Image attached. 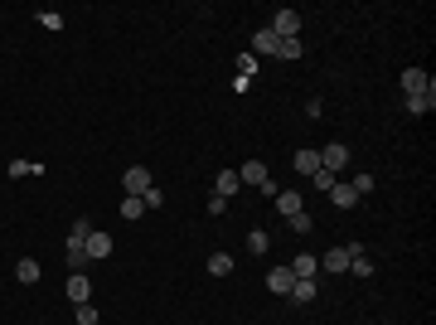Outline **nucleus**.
<instances>
[{
	"instance_id": "obj_5",
	"label": "nucleus",
	"mask_w": 436,
	"mask_h": 325,
	"mask_svg": "<svg viewBox=\"0 0 436 325\" xmlns=\"http://www.w3.org/2000/svg\"><path fill=\"white\" fill-rule=\"evenodd\" d=\"M286 267H291V277H296V282H316V272H320V257L301 252V257H291Z\"/></svg>"
},
{
	"instance_id": "obj_14",
	"label": "nucleus",
	"mask_w": 436,
	"mask_h": 325,
	"mask_svg": "<svg viewBox=\"0 0 436 325\" xmlns=\"http://www.w3.org/2000/svg\"><path fill=\"white\" fill-rule=\"evenodd\" d=\"M252 49H257V54H272V59H277V34H272V29H257V34H252Z\"/></svg>"
},
{
	"instance_id": "obj_16",
	"label": "nucleus",
	"mask_w": 436,
	"mask_h": 325,
	"mask_svg": "<svg viewBox=\"0 0 436 325\" xmlns=\"http://www.w3.org/2000/svg\"><path fill=\"white\" fill-rule=\"evenodd\" d=\"M329 199H334L339 209H354V204H359V195H354V185H334V190H329Z\"/></svg>"
},
{
	"instance_id": "obj_17",
	"label": "nucleus",
	"mask_w": 436,
	"mask_h": 325,
	"mask_svg": "<svg viewBox=\"0 0 436 325\" xmlns=\"http://www.w3.org/2000/svg\"><path fill=\"white\" fill-rule=\"evenodd\" d=\"M432 107H436V88H432V93H412V98H407V112H417V116L432 112Z\"/></svg>"
},
{
	"instance_id": "obj_10",
	"label": "nucleus",
	"mask_w": 436,
	"mask_h": 325,
	"mask_svg": "<svg viewBox=\"0 0 436 325\" xmlns=\"http://www.w3.org/2000/svg\"><path fill=\"white\" fill-rule=\"evenodd\" d=\"M83 248H88V262H98V257H111V238H107V233H98V228L88 233V243H83Z\"/></svg>"
},
{
	"instance_id": "obj_25",
	"label": "nucleus",
	"mask_w": 436,
	"mask_h": 325,
	"mask_svg": "<svg viewBox=\"0 0 436 325\" xmlns=\"http://www.w3.org/2000/svg\"><path fill=\"white\" fill-rule=\"evenodd\" d=\"M286 223H291V233H311V214H306V209H301V214H291Z\"/></svg>"
},
{
	"instance_id": "obj_19",
	"label": "nucleus",
	"mask_w": 436,
	"mask_h": 325,
	"mask_svg": "<svg viewBox=\"0 0 436 325\" xmlns=\"http://www.w3.org/2000/svg\"><path fill=\"white\" fill-rule=\"evenodd\" d=\"M15 277H20L24 287H29V282H39V262H34V257H20V267H15Z\"/></svg>"
},
{
	"instance_id": "obj_11",
	"label": "nucleus",
	"mask_w": 436,
	"mask_h": 325,
	"mask_svg": "<svg viewBox=\"0 0 436 325\" xmlns=\"http://www.w3.org/2000/svg\"><path fill=\"white\" fill-rule=\"evenodd\" d=\"M403 88H407V98H412V93H432L427 68H407V73H403Z\"/></svg>"
},
{
	"instance_id": "obj_27",
	"label": "nucleus",
	"mask_w": 436,
	"mask_h": 325,
	"mask_svg": "<svg viewBox=\"0 0 436 325\" xmlns=\"http://www.w3.org/2000/svg\"><path fill=\"white\" fill-rule=\"evenodd\" d=\"M311 180H316V190H334V185H339V180H334V175H329V170H316V175H311Z\"/></svg>"
},
{
	"instance_id": "obj_22",
	"label": "nucleus",
	"mask_w": 436,
	"mask_h": 325,
	"mask_svg": "<svg viewBox=\"0 0 436 325\" xmlns=\"http://www.w3.org/2000/svg\"><path fill=\"white\" fill-rule=\"evenodd\" d=\"M277 59H301V39H277Z\"/></svg>"
},
{
	"instance_id": "obj_1",
	"label": "nucleus",
	"mask_w": 436,
	"mask_h": 325,
	"mask_svg": "<svg viewBox=\"0 0 436 325\" xmlns=\"http://www.w3.org/2000/svg\"><path fill=\"white\" fill-rule=\"evenodd\" d=\"M359 252H364V248H354V243H349V248H329L325 257H320V267H325V272H349V262H354Z\"/></svg>"
},
{
	"instance_id": "obj_6",
	"label": "nucleus",
	"mask_w": 436,
	"mask_h": 325,
	"mask_svg": "<svg viewBox=\"0 0 436 325\" xmlns=\"http://www.w3.org/2000/svg\"><path fill=\"white\" fill-rule=\"evenodd\" d=\"M267 287H272V296H291V287H296L291 267H272V272H267Z\"/></svg>"
},
{
	"instance_id": "obj_24",
	"label": "nucleus",
	"mask_w": 436,
	"mask_h": 325,
	"mask_svg": "<svg viewBox=\"0 0 436 325\" xmlns=\"http://www.w3.org/2000/svg\"><path fill=\"white\" fill-rule=\"evenodd\" d=\"M291 301H301V306L316 301V282H296V287H291Z\"/></svg>"
},
{
	"instance_id": "obj_23",
	"label": "nucleus",
	"mask_w": 436,
	"mask_h": 325,
	"mask_svg": "<svg viewBox=\"0 0 436 325\" xmlns=\"http://www.w3.org/2000/svg\"><path fill=\"white\" fill-rule=\"evenodd\" d=\"M267 248H272V238H267L262 228H252V233H247V252H267Z\"/></svg>"
},
{
	"instance_id": "obj_7",
	"label": "nucleus",
	"mask_w": 436,
	"mask_h": 325,
	"mask_svg": "<svg viewBox=\"0 0 436 325\" xmlns=\"http://www.w3.org/2000/svg\"><path fill=\"white\" fill-rule=\"evenodd\" d=\"M344 165H349V146H325V151H320V170L334 175V170H344Z\"/></svg>"
},
{
	"instance_id": "obj_29",
	"label": "nucleus",
	"mask_w": 436,
	"mask_h": 325,
	"mask_svg": "<svg viewBox=\"0 0 436 325\" xmlns=\"http://www.w3.org/2000/svg\"><path fill=\"white\" fill-rule=\"evenodd\" d=\"M349 267H354V277H373V262H368V257H364V252H359V257H354V262H349Z\"/></svg>"
},
{
	"instance_id": "obj_15",
	"label": "nucleus",
	"mask_w": 436,
	"mask_h": 325,
	"mask_svg": "<svg viewBox=\"0 0 436 325\" xmlns=\"http://www.w3.org/2000/svg\"><path fill=\"white\" fill-rule=\"evenodd\" d=\"M296 170L301 175H316L320 170V151H296Z\"/></svg>"
},
{
	"instance_id": "obj_4",
	"label": "nucleus",
	"mask_w": 436,
	"mask_h": 325,
	"mask_svg": "<svg viewBox=\"0 0 436 325\" xmlns=\"http://www.w3.org/2000/svg\"><path fill=\"white\" fill-rule=\"evenodd\" d=\"M121 185H126V195H136V199H141V195H146L155 180H150V170H146V165H131V170L121 175Z\"/></svg>"
},
{
	"instance_id": "obj_30",
	"label": "nucleus",
	"mask_w": 436,
	"mask_h": 325,
	"mask_svg": "<svg viewBox=\"0 0 436 325\" xmlns=\"http://www.w3.org/2000/svg\"><path fill=\"white\" fill-rule=\"evenodd\" d=\"M368 190H373V175H354V195H359V199H364V195H368Z\"/></svg>"
},
{
	"instance_id": "obj_13",
	"label": "nucleus",
	"mask_w": 436,
	"mask_h": 325,
	"mask_svg": "<svg viewBox=\"0 0 436 325\" xmlns=\"http://www.w3.org/2000/svg\"><path fill=\"white\" fill-rule=\"evenodd\" d=\"M306 204H301V195L296 190H277V214L281 218H291V214H301Z\"/></svg>"
},
{
	"instance_id": "obj_28",
	"label": "nucleus",
	"mask_w": 436,
	"mask_h": 325,
	"mask_svg": "<svg viewBox=\"0 0 436 325\" xmlns=\"http://www.w3.org/2000/svg\"><path fill=\"white\" fill-rule=\"evenodd\" d=\"M141 204H146V209H160V204H165V195H160V190H155V185H150V190H146V195H141Z\"/></svg>"
},
{
	"instance_id": "obj_21",
	"label": "nucleus",
	"mask_w": 436,
	"mask_h": 325,
	"mask_svg": "<svg viewBox=\"0 0 436 325\" xmlns=\"http://www.w3.org/2000/svg\"><path fill=\"white\" fill-rule=\"evenodd\" d=\"M141 214H146V204L136 195H121V218H141Z\"/></svg>"
},
{
	"instance_id": "obj_3",
	"label": "nucleus",
	"mask_w": 436,
	"mask_h": 325,
	"mask_svg": "<svg viewBox=\"0 0 436 325\" xmlns=\"http://www.w3.org/2000/svg\"><path fill=\"white\" fill-rule=\"evenodd\" d=\"M238 180H242V185H257V190H262V185L272 180V170H267V160H242V165H238Z\"/></svg>"
},
{
	"instance_id": "obj_12",
	"label": "nucleus",
	"mask_w": 436,
	"mask_h": 325,
	"mask_svg": "<svg viewBox=\"0 0 436 325\" xmlns=\"http://www.w3.org/2000/svg\"><path fill=\"white\" fill-rule=\"evenodd\" d=\"M63 257H68V267H73V272H83V267H88V248H83V238H73V233H68Z\"/></svg>"
},
{
	"instance_id": "obj_2",
	"label": "nucleus",
	"mask_w": 436,
	"mask_h": 325,
	"mask_svg": "<svg viewBox=\"0 0 436 325\" xmlns=\"http://www.w3.org/2000/svg\"><path fill=\"white\" fill-rule=\"evenodd\" d=\"M272 34H277V39H296V34H301V15H296V10H277V15H272Z\"/></svg>"
},
{
	"instance_id": "obj_18",
	"label": "nucleus",
	"mask_w": 436,
	"mask_h": 325,
	"mask_svg": "<svg viewBox=\"0 0 436 325\" xmlns=\"http://www.w3.org/2000/svg\"><path fill=\"white\" fill-rule=\"evenodd\" d=\"M5 175L24 180V175H44V165H34V160H10V170H5Z\"/></svg>"
},
{
	"instance_id": "obj_26",
	"label": "nucleus",
	"mask_w": 436,
	"mask_h": 325,
	"mask_svg": "<svg viewBox=\"0 0 436 325\" xmlns=\"http://www.w3.org/2000/svg\"><path fill=\"white\" fill-rule=\"evenodd\" d=\"M78 325H98V306H93V301L78 306Z\"/></svg>"
},
{
	"instance_id": "obj_20",
	"label": "nucleus",
	"mask_w": 436,
	"mask_h": 325,
	"mask_svg": "<svg viewBox=\"0 0 436 325\" xmlns=\"http://www.w3.org/2000/svg\"><path fill=\"white\" fill-rule=\"evenodd\" d=\"M228 272H233V257H228V252H214V257H209V277H228Z\"/></svg>"
},
{
	"instance_id": "obj_8",
	"label": "nucleus",
	"mask_w": 436,
	"mask_h": 325,
	"mask_svg": "<svg viewBox=\"0 0 436 325\" xmlns=\"http://www.w3.org/2000/svg\"><path fill=\"white\" fill-rule=\"evenodd\" d=\"M68 301H73V306H83V301H93V282H88L83 272H73V277H68Z\"/></svg>"
},
{
	"instance_id": "obj_9",
	"label": "nucleus",
	"mask_w": 436,
	"mask_h": 325,
	"mask_svg": "<svg viewBox=\"0 0 436 325\" xmlns=\"http://www.w3.org/2000/svg\"><path fill=\"white\" fill-rule=\"evenodd\" d=\"M242 190V180H238V170H218V180H214V195L218 199H233Z\"/></svg>"
}]
</instances>
